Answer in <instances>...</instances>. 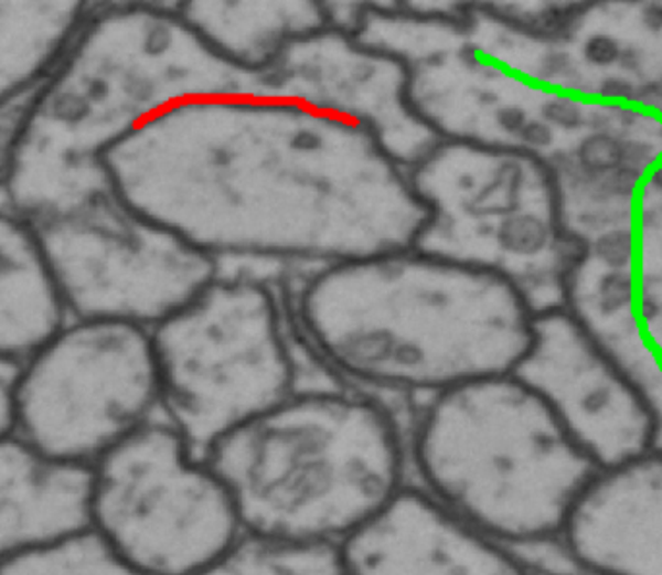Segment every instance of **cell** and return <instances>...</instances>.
<instances>
[{
  "instance_id": "cell-26",
  "label": "cell",
  "mask_w": 662,
  "mask_h": 575,
  "mask_svg": "<svg viewBox=\"0 0 662 575\" xmlns=\"http://www.w3.org/2000/svg\"><path fill=\"white\" fill-rule=\"evenodd\" d=\"M20 363L0 355V436L14 430Z\"/></svg>"
},
{
  "instance_id": "cell-3",
  "label": "cell",
  "mask_w": 662,
  "mask_h": 575,
  "mask_svg": "<svg viewBox=\"0 0 662 575\" xmlns=\"http://www.w3.org/2000/svg\"><path fill=\"white\" fill-rule=\"evenodd\" d=\"M207 47L173 2L103 0L18 110L0 200L40 225L110 189L105 153L161 113L261 86Z\"/></svg>"
},
{
  "instance_id": "cell-35",
  "label": "cell",
  "mask_w": 662,
  "mask_h": 575,
  "mask_svg": "<svg viewBox=\"0 0 662 575\" xmlns=\"http://www.w3.org/2000/svg\"><path fill=\"white\" fill-rule=\"evenodd\" d=\"M645 184L649 189L656 192V194H662V156L659 158V161L651 167V171L645 174Z\"/></svg>"
},
{
  "instance_id": "cell-12",
  "label": "cell",
  "mask_w": 662,
  "mask_h": 575,
  "mask_svg": "<svg viewBox=\"0 0 662 575\" xmlns=\"http://www.w3.org/2000/svg\"><path fill=\"white\" fill-rule=\"evenodd\" d=\"M343 574H512L520 556L410 481L340 544Z\"/></svg>"
},
{
  "instance_id": "cell-25",
  "label": "cell",
  "mask_w": 662,
  "mask_h": 575,
  "mask_svg": "<svg viewBox=\"0 0 662 575\" xmlns=\"http://www.w3.org/2000/svg\"><path fill=\"white\" fill-rule=\"evenodd\" d=\"M622 41L610 32H591L584 40L581 45V56H584L585 66L597 68V71H608L618 64L620 53H622Z\"/></svg>"
},
{
  "instance_id": "cell-14",
  "label": "cell",
  "mask_w": 662,
  "mask_h": 575,
  "mask_svg": "<svg viewBox=\"0 0 662 575\" xmlns=\"http://www.w3.org/2000/svg\"><path fill=\"white\" fill-rule=\"evenodd\" d=\"M68 318L40 228L0 200V355L24 363Z\"/></svg>"
},
{
  "instance_id": "cell-7",
  "label": "cell",
  "mask_w": 662,
  "mask_h": 575,
  "mask_svg": "<svg viewBox=\"0 0 662 575\" xmlns=\"http://www.w3.org/2000/svg\"><path fill=\"white\" fill-rule=\"evenodd\" d=\"M89 475V525L127 574H220L243 536L204 454L161 417L103 454Z\"/></svg>"
},
{
  "instance_id": "cell-18",
  "label": "cell",
  "mask_w": 662,
  "mask_h": 575,
  "mask_svg": "<svg viewBox=\"0 0 662 575\" xmlns=\"http://www.w3.org/2000/svg\"><path fill=\"white\" fill-rule=\"evenodd\" d=\"M220 574H343L340 546L241 536Z\"/></svg>"
},
{
  "instance_id": "cell-32",
  "label": "cell",
  "mask_w": 662,
  "mask_h": 575,
  "mask_svg": "<svg viewBox=\"0 0 662 575\" xmlns=\"http://www.w3.org/2000/svg\"><path fill=\"white\" fill-rule=\"evenodd\" d=\"M618 66L626 76H641L645 71V51L633 43H626L622 45Z\"/></svg>"
},
{
  "instance_id": "cell-9",
  "label": "cell",
  "mask_w": 662,
  "mask_h": 575,
  "mask_svg": "<svg viewBox=\"0 0 662 575\" xmlns=\"http://www.w3.org/2000/svg\"><path fill=\"white\" fill-rule=\"evenodd\" d=\"M159 417L148 328L68 318L20 363L14 433L47 456L92 467Z\"/></svg>"
},
{
  "instance_id": "cell-13",
  "label": "cell",
  "mask_w": 662,
  "mask_h": 575,
  "mask_svg": "<svg viewBox=\"0 0 662 575\" xmlns=\"http://www.w3.org/2000/svg\"><path fill=\"white\" fill-rule=\"evenodd\" d=\"M89 467L43 454L14 430L0 436V566L89 525Z\"/></svg>"
},
{
  "instance_id": "cell-27",
  "label": "cell",
  "mask_w": 662,
  "mask_h": 575,
  "mask_svg": "<svg viewBox=\"0 0 662 575\" xmlns=\"http://www.w3.org/2000/svg\"><path fill=\"white\" fill-rule=\"evenodd\" d=\"M631 217H633L631 204H605L587 207L584 212L577 213L576 223L577 227L584 231L597 233L602 228L630 225Z\"/></svg>"
},
{
  "instance_id": "cell-31",
  "label": "cell",
  "mask_w": 662,
  "mask_h": 575,
  "mask_svg": "<svg viewBox=\"0 0 662 575\" xmlns=\"http://www.w3.org/2000/svg\"><path fill=\"white\" fill-rule=\"evenodd\" d=\"M636 105L651 115H661L662 117V76L638 84Z\"/></svg>"
},
{
  "instance_id": "cell-11",
  "label": "cell",
  "mask_w": 662,
  "mask_h": 575,
  "mask_svg": "<svg viewBox=\"0 0 662 575\" xmlns=\"http://www.w3.org/2000/svg\"><path fill=\"white\" fill-rule=\"evenodd\" d=\"M264 79L361 123L407 167L436 142L410 105L402 61L356 33L325 25L292 43Z\"/></svg>"
},
{
  "instance_id": "cell-4",
  "label": "cell",
  "mask_w": 662,
  "mask_h": 575,
  "mask_svg": "<svg viewBox=\"0 0 662 575\" xmlns=\"http://www.w3.org/2000/svg\"><path fill=\"white\" fill-rule=\"evenodd\" d=\"M207 464L243 533L340 546L409 482L407 436L376 397L302 390L221 436Z\"/></svg>"
},
{
  "instance_id": "cell-19",
  "label": "cell",
  "mask_w": 662,
  "mask_h": 575,
  "mask_svg": "<svg viewBox=\"0 0 662 575\" xmlns=\"http://www.w3.org/2000/svg\"><path fill=\"white\" fill-rule=\"evenodd\" d=\"M623 135L589 132L574 148L579 167L591 174H605L622 167Z\"/></svg>"
},
{
  "instance_id": "cell-20",
  "label": "cell",
  "mask_w": 662,
  "mask_h": 575,
  "mask_svg": "<svg viewBox=\"0 0 662 575\" xmlns=\"http://www.w3.org/2000/svg\"><path fill=\"white\" fill-rule=\"evenodd\" d=\"M645 182V174L633 171L630 167H618L610 173L599 174L595 177L587 187L584 194L592 205L605 204H631L639 190Z\"/></svg>"
},
{
  "instance_id": "cell-10",
  "label": "cell",
  "mask_w": 662,
  "mask_h": 575,
  "mask_svg": "<svg viewBox=\"0 0 662 575\" xmlns=\"http://www.w3.org/2000/svg\"><path fill=\"white\" fill-rule=\"evenodd\" d=\"M35 227L71 318L151 330L220 271L110 189Z\"/></svg>"
},
{
  "instance_id": "cell-29",
  "label": "cell",
  "mask_w": 662,
  "mask_h": 575,
  "mask_svg": "<svg viewBox=\"0 0 662 575\" xmlns=\"http://www.w3.org/2000/svg\"><path fill=\"white\" fill-rule=\"evenodd\" d=\"M591 92L602 103H633L636 105L638 84L628 78L626 74H608L595 84Z\"/></svg>"
},
{
  "instance_id": "cell-34",
  "label": "cell",
  "mask_w": 662,
  "mask_h": 575,
  "mask_svg": "<svg viewBox=\"0 0 662 575\" xmlns=\"http://www.w3.org/2000/svg\"><path fill=\"white\" fill-rule=\"evenodd\" d=\"M636 315H638L639 320L643 323L654 322L656 318H661L662 316L661 302L651 297V295L636 299Z\"/></svg>"
},
{
  "instance_id": "cell-1",
  "label": "cell",
  "mask_w": 662,
  "mask_h": 575,
  "mask_svg": "<svg viewBox=\"0 0 662 575\" xmlns=\"http://www.w3.org/2000/svg\"><path fill=\"white\" fill-rule=\"evenodd\" d=\"M109 187L221 268L305 271L415 245L409 167L361 123L261 86L166 110L113 146Z\"/></svg>"
},
{
  "instance_id": "cell-24",
  "label": "cell",
  "mask_w": 662,
  "mask_h": 575,
  "mask_svg": "<svg viewBox=\"0 0 662 575\" xmlns=\"http://www.w3.org/2000/svg\"><path fill=\"white\" fill-rule=\"evenodd\" d=\"M638 299V284L630 269H608L597 285V310L600 316L620 315Z\"/></svg>"
},
{
  "instance_id": "cell-6",
  "label": "cell",
  "mask_w": 662,
  "mask_h": 575,
  "mask_svg": "<svg viewBox=\"0 0 662 575\" xmlns=\"http://www.w3.org/2000/svg\"><path fill=\"white\" fill-rule=\"evenodd\" d=\"M159 417L204 454L299 387L287 295L220 271L150 330Z\"/></svg>"
},
{
  "instance_id": "cell-22",
  "label": "cell",
  "mask_w": 662,
  "mask_h": 575,
  "mask_svg": "<svg viewBox=\"0 0 662 575\" xmlns=\"http://www.w3.org/2000/svg\"><path fill=\"white\" fill-rule=\"evenodd\" d=\"M638 235L630 225L605 228L591 246L595 258L608 269H630L638 258Z\"/></svg>"
},
{
  "instance_id": "cell-36",
  "label": "cell",
  "mask_w": 662,
  "mask_h": 575,
  "mask_svg": "<svg viewBox=\"0 0 662 575\" xmlns=\"http://www.w3.org/2000/svg\"><path fill=\"white\" fill-rule=\"evenodd\" d=\"M95 2H103V0H95Z\"/></svg>"
},
{
  "instance_id": "cell-21",
  "label": "cell",
  "mask_w": 662,
  "mask_h": 575,
  "mask_svg": "<svg viewBox=\"0 0 662 575\" xmlns=\"http://www.w3.org/2000/svg\"><path fill=\"white\" fill-rule=\"evenodd\" d=\"M328 25L356 33L372 17L402 9V0H318Z\"/></svg>"
},
{
  "instance_id": "cell-15",
  "label": "cell",
  "mask_w": 662,
  "mask_h": 575,
  "mask_svg": "<svg viewBox=\"0 0 662 575\" xmlns=\"http://www.w3.org/2000/svg\"><path fill=\"white\" fill-rule=\"evenodd\" d=\"M186 24L221 58L266 74L292 43L328 25L318 0H173Z\"/></svg>"
},
{
  "instance_id": "cell-5",
  "label": "cell",
  "mask_w": 662,
  "mask_h": 575,
  "mask_svg": "<svg viewBox=\"0 0 662 575\" xmlns=\"http://www.w3.org/2000/svg\"><path fill=\"white\" fill-rule=\"evenodd\" d=\"M409 479L492 543L551 536L574 494V444L517 372L420 403L407 436Z\"/></svg>"
},
{
  "instance_id": "cell-2",
  "label": "cell",
  "mask_w": 662,
  "mask_h": 575,
  "mask_svg": "<svg viewBox=\"0 0 662 575\" xmlns=\"http://www.w3.org/2000/svg\"><path fill=\"white\" fill-rule=\"evenodd\" d=\"M287 295L300 348L335 384L420 403L520 369L535 308L502 277L407 245L305 271Z\"/></svg>"
},
{
  "instance_id": "cell-23",
  "label": "cell",
  "mask_w": 662,
  "mask_h": 575,
  "mask_svg": "<svg viewBox=\"0 0 662 575\" xmlns=\"http://www.w3.org/2000/svg\"><path fill=\"white\" fill-rule=\"evenodd\" d=\"M536 117L556 128L558 135H572L585 127L587 107L577 95L564 92H551L544 95L543 102L536 109Z\"/></svg>"
},
{
  "instance_id": "cell-30",
  "label": "cell",
  "mask_w": 662,
  "mask_h": 575,
  "mask_svg": "<svg viewBox=\"0 0 662 575\" xmlns=\"http://www.w3.org/2000/svg\"><path fill=\"white\" fill-rule=\"evenodd\" d=\"M616 394L615 386L610 384H595V386L585 390L577 407L581 411V415L587 418H599L600 415H605L607 411L612 409L615 405Z\"/></svg>"
},
{
  "instance_id": "cell-28",
  "label": "cell",
  "mask_w": 662,
  "mask_h": 575,
  "mask_svg": "<svg viewBox=\"0 0 662 575\" xmlns=\"http://www.w3.org/2000/svg\"><path fill=\"white\" fill-rule=\"evenodd\" d=\"M662 156V146L651 138L623 136L622 166L647 174Z\"/></svg>"
},
{
  "instance_id": "cell-16",
  "label": "cell",
  "mask_w": 662,
  "mask_h": 575,
  "mask_svg": "<svg viewBox=\"0 0 662 575\" xmlns=\"http://www.w3.org/2000/svg\"><path fill=\"white\" fill-rule=\"evenodd\" d=\"M95 0H0V138L76 38Z\"/></svg>"
},
{
  "instance_id": "cell-33",
  "label": "cell",
  "mask_w": 662,
  "mask_h": 575,
  "mask_svg": "<svg viewBox=\"0 0 662 575\" xmlns=\"http://www.w3.org/2000/svg\"><path fill=\"white\" fill-rule=\"evenodd\" d=\"M639 22L651 35L662 33V0H645L639 10Z\"/></svg>"
},
{
  "instance_id": "cell-8",
  "label": "cell",
  "mask_w": 662,
  "mask_h": 575,
  "mask_svg": "<svg viewBox=\"0 0 662 575\" xmlns=\"http://www.w3.org/2000/svg\"><path fill=\"white\" fill-rule=\"evenodd\" d=\"M425 220L415 245L533 291L552 276L560 187L523 151L436 140L409 166Z\"/></svg>"
},
{
  "instance_id": "cell-17",
  "label": "cell",
  "mask_w": 662,
  "mask_h": 575,
  "mask_svg": "<svg viewBox=\"0 0 662 575\" xmlns=\"http://www.w3.org/2000/svg\"><path fill=\"white\" fill-rule=\"evenodd\" d=\"M0 574H127L119 556L94 525L74 529L18 554Z\"/></svg>"
}]
</instances>
